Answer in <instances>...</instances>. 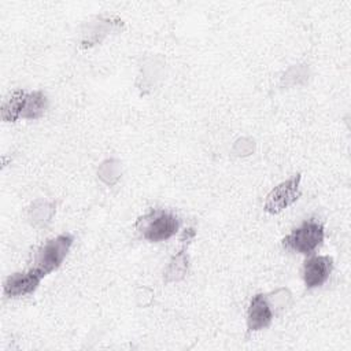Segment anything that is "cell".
Listing matches in <instances>:
<instances>
[{"label":"cell","instance_id":"1","mask_svg":"<svg viewBox=\"0 0 351 351\" xmlns=\"http://www.w3.org/2000/svg\"><path fill=\"white\" fill-rule=\"evenodd\" d=\"M134 228L144 240L158 243L169 240L177 233L180 219L170 211L152 208L149 213L144 214L136 221Z\"/></svg>","mask_w":351,"mask_h":351},{"label":"cell","instance_id":"2","mask_svg":"<svg viewBox=\"0 0 351 351\" xmlns=\"http://www.w3.org/2000/svg\"><path fill=\"white\" fill-rule=\"evenodd\" d=\"M324 225L317 218L303 221L282 239V247L302 255H311L324 241Z\"/></svg>","mask_w":351,"mask_h":351},{"label":"cell","instance_id":"3","mask_svg":"<svg viewBox=\"0 0 351 351\" xmlns=\"http://www.w3.org/2000/svg\"><path fill=\"white\" fill-rule=\"evenodd\" d=\"M73 241L74 239L70 233H63L47 240L36 251L30 267L36 269L43 277L52 273L63 263Z\"/></svg>","mask_w":351,"mask_h":351},{"label":"cell","instance_id":"4","mask_svg":"<svg viewBox=\"0 0 351 351\" xmlns=\"http://www.w3.org/2000/svg\"><path fill=\"white\" fill-rule=\"evenodd\" d=\"M300 174H296L274 186L266 196V202L263 206L265 211L270 214H278L289 207L292 203H295L300 196Z\"/></svg>","mask_w":351,"mask_h":351},{"label":"cell","instance_id":"5","mask_svg":"<svg viewBox=\"0 0 351 351\" xmlns=\"http://www.w3.org/2000/svg\"><path fill=\"white\" fill-rule=\"evenodd\" d=\"M43 278L44 277L33 267H29L25 271L14 273L4 281V295L8 298H19L33 293Z\"/></svg>","mask_w":351,"mask_h":351},{"label":"cell","instance_id":"6","mask_svg":"<svg viewBox=\"0 0 351 351\" xmlns=\"http://www.w3.org/2000/svg\"><path fill=\"white\" fill-rule=\"evenodd\" d=\"M333 261L326 255H314L306 259L303 265V280L307 288L321 287L330 276Z\"/></svg>","mask_w":351,"mask_h":351},{"label":"cell","instance_id":"7","mask_svg":"<svg viewBox=\"0 0 351 351\" xmlns=\"http://www.w3.org/2000/svg\"><path fill=\"white\" fill-rule=\"evenodd\" d=\"M273 319L271 307L265 295H255L248 306L247 311V328L248 330H261L270 325Z\"/></svg>","mask_w":351,"mask_h":351},{"label":"cell","instance_id":"8","mask_svg":"<svg viewBox=\"0 0 351 351\" xmlns=\"http://www.w3.org/2000/svg\"><path fill=\"white\" fill-rule=\"evenodd\" d=\"M27 92L18 89L11 93V96L4 101L1 107V118L7 122H15L22 117Z\"/></svg>","mask_w":351,"mask_h":351},{"label":"cell","instance_id":"9","mask_svg":"<svg viewBox=\"0 0 351 351\" xmlns=\"http://www.w3.org/2000/svg\"><path fill=\"white\" fill-rule=\"evenodd\" d=\"M48 106V100L45 97V95L40 90L36 92H30L26 95V100H25V107L22 111V117L23 119H37L40 118Z\"/></svg>","mask_w":351,"mask_h":351}]
</instances>
